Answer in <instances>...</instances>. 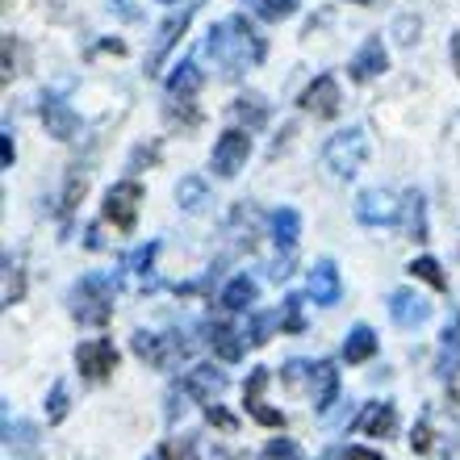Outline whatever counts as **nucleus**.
<instances>
[{"label":"nucleus","instance_id":"nucleus-13","mask_svg":"<svg viewBox=\"0 0 460 460\" xmlns=\"http://www.w3.org/2000/svg\"><path fill=\"white\" fill-rule=\"evenodd\" d=\"M436 373L444 376V381L460 376V310H452L448 327H444V335H439V364H436Z\"/></svg>","mask_w":460,"mask_h":460},{"label":"nucleus","instance_id":"nucleus-35","mask_svg":"<svg viewBox=\"0 0 460 460\" xmlns=\"http://www.w3.org/2000/svg\"><path fill=\"white\" fill-rule=\"evenodd\" d=\"M134 351L143 356V360H151L155 364V351H159V335H146V331H138L134 335Z\"/></svg>","mask_w":460,"mask_h":460},{"label":"nucleus","instance_id":"nucleus-40","mask_svg":"<svg viewBox=\"0 0 460 460\" xmlns=\"http://www.w3.org/2000/svg\"><path fill=\"white\" fill-rule=\"evenodd\" d=\"M13 155H17V146H13V134L4 130V134H0V164H4V168H13Z\"/></svg>","mask_w":460,"mask_h":460},{"label":"nucleus","instance_id":"nucleus-41","mask_svg":"<svg viewBox=\"0 0 460 460\" xmlns=\"http://www.w3.org/2000/svg\"><path fill=\"white\" fill-rule=\"evenodd\" d=\"M302 376H305V360H289V364H285V381H289V385H302Z\"/></svg>","mask_w":460,"mask_h":460},{"label":"nucleus","instance_id":"nucleus-34","mask_svg":"<svg viewBox=\"0 0 460 460\" xmlns=\"http://www.w3.org/2000/svg\"><path fill=\"white\" fill-rule=\"evenodd\" d=\"M164 460H201V456H197L193 439H172L168 448H164Z\"/></svg>","mask_w":460,"mask_h":460},{"label":"nucleus","instance_id":"nucleus-29","mask_svg":"<svg viewBox=\"0 0 460 460\" xmlns=\"http://www.w3.org/2000/svg\"><path fill=\"white\" fill-rule=\"evenodd\" d=\"M277 327H285V323H280V314H255L252 318V331H247V343H255V348H260V343L272 340V331H277Z\"/></svg>","mask_w":460,"mask_h":460},{"label":"nucleus","instance_id":"nucleus-27","mask_svg":"<svg viewBox=\"0 0 460 460\" xmlns=\"http://www.w3.org/2000/svg\"><path fill=\"white\" fill-rule=\"evenodd\" d=\"M406 226L414 243H427V218H423V193H406Z\"/></svg>","mask_w":460,"mask_h":460},{"label":"nucleus","instance_id":"nucleus-31","mask_svg":"<svg viewBox=\"0 0 460 460\" xmlns=\"http://www.w3.org/2000/svg\"><path fill=\"white\" fill-rule=\"evenodd\" d=\"M47 419H50V423H63V419H67V385H63V381H55V385H50Z\"/></svg>","mask_w":460,"mask_h":460},{"label":"nucleus","instance_id":"nucleus-36","mask_svg":"<svg viewBox=\"0 0 460 460\" xmlns=\"http://www.w3.org/2000/svg\"><path fill=\"white\" fill-rule=\"evenodd\" d=\"M285 331H302V297H285Z\"/></svg>","mask_w":460,"mask_h":460},{"label":"nucleus","instance_id":"nucleus-26","mask_svg":"<svg viewBox=\"0 0 460 460\" xmlns=\"http://www.w3.org/2000/svg\"><path fill=\"white\" fill-rule=\"evenodd\" d=\"M230 113H234L239 121H247V130H260V126L268 121V105H264V97H255V93H247V97L234 101Z\"/></svg>","mask_w":460,"mask_h":460},{"label":"nucleus","instance_id":"nucleus-37","mask_svg":"<svg viewBox=\"0 0 460 460\" xmlns=\"http://www.w3.org/2000/svg\"><path fill=\"white\" fill-rule=\"evenodd\" d=\"M411 448L414 452H427V448H431V427H427V419H419V427L411 431Z\"/></svg>","mask_w":460,"mask_h":460},{"label":"nucleus","instance_id":"nucleus-16","mask_svg":"<svg viewBox=\"0 0 460 460\" xmlns=\"http://www.w3.org/2000/svg\"><path fill=\"white\" fill-rule=\"evenodd\" d=\"M206 343L214 348V356H222V360H243V348H247V335L234 327H226V323H209L206 327Z\"/></svg>","mask_w":460,"mask_h":460},{"label":"nucleus","instance_id":"nucleus-1","mask_svg":"<svg viewBox=\"0 0 460 460\" xmlns=\"http://www.w3.org/2000/svg\"><path fill=\"white\" fill-rule=\"evenodd\" d=\"M206 55L218 63L226 80H239L247 67L264 63L268 47H264V38L255 34V25L247 22V17H226V22H218L206 34Z\"/></svg>","mask_w":460,"mask_h":460},{"label":"nucleus","instance_id":"nucleus-10","mask_svg":"<svg viewBox=\"0 0 460 460\" xmlns=\"http://www.w3.org/2000/svg\"><path fill=\"white\" fill-rule=\"evenodd\" d=\"M189 22H193V4L181 13V17H168V22L159 25L155 34V47H151V55H146V72H159L164 67V59H168V50L181 42V34L189 30Z\"/></svg>","mask_w":460,"mask_h":460},{"label":"nucleus","instance_id":"nucleus-28","mask_svg":"<svg viewBox=\"0 0 460 460\" xmlns=\"http://www.w3.org/2000/svg\"><path fill=\"white\" fill-rule=\"evenodd\" d=\"M411 272L419 280H427V285H431V289H448V277H444V268H439V260H431V255H419V260H414L411 264Z\"/></svg>","mask_w":460,"mask_h":460},{"label":"nucleus","instance_id":"nucleus-39","mask_svg":"<svg viewBox=\"0 0 460 460\" xmlns=\"http://www.w3.org/2000/svg\"><path fill=\"white\" fill-rule=\"evenodd\" d=\"M414 38H419V17H402V22H398V42H406V47H411Z\"/></svg>","mask_w":460,"mask_h":460},{"label":"nucleus","instance_id":"nucleus-45","mask_svg":"<svg viewBox=\"0 0 460 460\" xmlns=\"http://www.w3.org/2000/svg\"><path fill=\"white\" fill-rule=\"evenodd\" d=\"M351 4H373V0H351Z\"/></svg>","mask_w":460,"mask_h":460},{"label":"nucleus","instance_id":"nucleus-47","mask_svg":"<svg viewBox=\"0 0 460 460\" xmlns=\"http://www.w3.org/2000/svg\"><path fill=\"white\" fill-rule=\"evenodd\" d=\"M168 4H176V0H168Z\"/></svg>","mask_w":460,"mask_h":460},{"label":"nucleus","instance_id":"nucleus-38","mask_svg":"<svg viewBox=\"0 0 460 460\" xmlns=\"http://www.w3.org/2000/svg\"><path fill=\"white\" fill-rule=\"evenodd\" d=\"M13 302H22V272L9 264V289H4V305H13Z\"/></svg>","mask_w":460,"mask_h":460},{"label":"nucleus","instance_id":"nucleus-7","mask_svg":"<svg viewBox=\"0 0 460 460\" xmlns=\"http://www.w3.org/2000/svg\"><path fill=\"white\" fill-rule=\"evenodd\" d=\"M75 364H80V373L88 381H105V376L118 368V348L110 340H88L75 348Z\"/></svg>","mask_w":460,"mask_h":460},{"label":"nucleus","instance_id":"nucleus-2","mask_svg":"<svg viewBox=\"0 0 460 460\" xmlns=\"http://www.w3.org/2000/svg\"><path fill=\"white\" fill-rule=\"evenodd\" d=\"M113 297H118V280L110 272H84L72 289V314L88 327H101L113 318Z\"/></svg>","mask_w":460,"mask_h":460},{"label":"nucleus","instance_id":"nucleus-22","mask_svg":"<svg viewBox=\"0 0 460 460\" xmlns=\"http://www.w3.org/2000/svg\"><path fill=\"white\" fill-rule=\"evenodd\" d=\"M373 351H376L373 327H351L348 331V340H343V360H348V364H364V360H373Z\"/></svg>","mask_w":460,"mask_h":460},{"label":"nucleus","instance_id":"nucleus-11","mask_svg":"<svg viewBox=\"0 0 460 460\" xmlns=\"http://www.w3.org/2000/svg\"><path fill=\"white\" fill-rule=\"evenodd\" d=\"M302 110L314 113V118H335L340 113V84H335V75H318L314 84L305 88Z\"/></svg>","mask_w":460,"mask_h":460},{"label":"nucleus","instance_id":"nucleus-17","mask_svg":"<svg viewBox=\"0 0 460 460\" xmlns=\"http://www.w3.org/2000/svg\"><path fill=\"white\" fill-rule=\"evenodd\" d=\"M201 67H197L193 59H184V63H176L172 67V75H168V101H193L197 97V88H201Z\"/></svg>","mask_w":460,"mask_h":460},{"label":"nucleus","instance_id":"nucleus-43","mask_svg":"<svg viewBox=\"0 0 460 460\" xmlns=\"http://www.w3.org/2000/svg\"><path fill=\"white\" fill-rule=\"evenodd\" d=\"M348 460H381V452H368V448H348Z\"/></svg>","mask_w":460,"mask_h":460},{"label":"nucleus","instance_id":"nucleus-6","mask_svg":"<svg viewBox=\"0 0 460 460\" xmlns=\"http://www.w3.org/2000/svg\"><path fill=\"white\" fill-rule=\"evenodd\" d=\"M398 214H402V206L394 201L389 189H364V193L356 197V218H360L364 226H394Z\"/></svg>","mask_w":460,"mask_h":460},{"label":"nucleus","instance_id":"nucleus-30","mask_svg":"<svg viewBox=\"0 0 460 460\" xmlns=\"http://www.w3.org/2000/svg\"><path fill=\"white\" fill-rule=\"evenodd\" d=\"M252 4L264 22H280V17H289V13L297 9V0H252Z\"/></svg>","mask_w":460,"mask_h":460},{"label":"nucleus","instance_id":"nucleus-14","mask_svg":"<svg viewBox=\"0 0 460 460\" xmlns=\"http://www.w3.org/2000/svg\"><path fill=\"white\" fill-rule=\"evenodd\" d=\"M389 67V55H385V42L381 38H368L360 50H356V59H351V80H376V75Z\"/></svg>","mask_w":460,"mask_h":460},{"label":"nucleus","instance_id":"nucleus-33","mask_svg":"<svg viewBox=\"0 0 460 460\" xmlns=\"http://www.w3.org/2000/svg\"><path fill=\"white\" fill-rule=\"evenodd\" d=\"M155 252H159V243H146V247H138V252L130 255V272H138V277H146L151 272V260H155Z\"/></svg>","mask_w":460,"mask_h":460},{"label":"nucleus","instance_id":"nucleus-5","mask_svg":"<svg viewBox=\"0 0 460 460\" xmlns=\"http://www.w3.org/2000/svg\"><path fill=\"white\" fill-rule=\"evenodd\" d=\"M247 155H252V138H247V134L243 130H226L218 138V143H214V155H209V168L218 172V176H239L243 172V164H247Z\"/></svg>","mask_w":460,"mask_h":460},{"label":"nucleus","instance_id":"nucleus-8","mask_svg":"<svg viewBox=\"0 0 460 460\" xmlns=\"http://www.w3.org/2000/svg\"><path fill=\"white\" fill-rule=\"evenodd\" d=\"M389 318H394L402 331H414V327H423L427 318H431V305H427L419 293H411V289H394L389 293Z\"/></svg>","mask_w":460,"mask_h":460},{"label":"nucleus","instance_id":"nucleus-21","mask_svg":"<svg viewBox=\"0 0 460 460\" xmlns=\"http://www.w3.org/2000/svg\"><path fill=\"white\" fill-rule=\"evenodd\" d=\"M272 239H277V247H285V252L297 247V239H302V214L293 206H280L277 214H272Z\"/></svg>","mask_w":460,"mask_h":460},{"label":"nucleus","instance_id":"nucleus-9","mask_svg":"<svg viewBox=\"0 0 460 460\" xmlns=\"http://www.w3.org/2000/svg\"><path fill=\"white\" fill-rule=\"evenodd\" d=\"M42 121H47L50 138H59V143H72L80 134V113L59 97H42Z\"/></svg>","mask_w":460,"mask_h":460},{"label":"nucleus","instance_id":"nucleus-15","mask_svg":"<svg viewBox=\"0 0 460 460\" xmlns=\"http://www.w3.org/2000/svg\"><path fill=\"white\" fill-rule=\"evenodd\" d=\"M264 385H268V368H252V376H247V414L264 427H280L285 419L264 406Z\"/></svg>","mask_w":460,"mask_h":460},{"label":"nucleus","instance_id":"nucleus-32","mask_svg":"<svg viewBox=\"0 0 460 460\" xmlns=\"http://www.w3.org/2000/svg\"><path fill=\"white\" fill-rule=\"evenodd\" d=\"M260 460H302V448H297L293 439H272Z\"/></svg>","mask_w":460,"mask_h":460},{"label":"nucleus","instance_id":"nucleus-42","mask_svg":"<svg viewBox=\"0 0 460 460\" xmlns=\"http://www.w3.org/2000/svg\"><path fill=\"white\" fill-rule=\"evenodd\" d=\"M448 50H452V72L460 75V30H456V34L448 38Z\"/></svg>","mask_w":460,"mask_h":460},{"label":"nucleus","instance_id":"nucleus-4","mask_svg":"<svg viewBox=\"0 0 460 460\" xmlns=\"http://www.w3.org/2000/svg\"><path fill=\"white\" fill-rule=\"evenodd\" d=\"M138 206H143V184L138 181H118L110 193H105V218L118 230H134Z\"/></svg>","mask_w":460,"mask_h":460},{"label":"nucleus","instance_id":"nucleus-12","mask_svg":"<svg viewBox=\"0 0 460 460\" xmlns=\"http://www.w3.org/2000/svg\"><path fill=\"white\" fill-rule=\"evenodd\" d=\"M310 297H314V305H340L343 285H340V268L331 260H318L310 268Z\"/></svg>","mask_w":460,"mask_h":460},{"label":"nucleus","instance_id":"nucleus-20","mask_svg":"<svg viewBox=\"0 0 460 460\" xmlns=\"http://www.w3.org/2000/svg\"><path fill=\"white\" fill-rule=\"evenodd\" d=\"M340 398V368L331 360H323L314 368V411H331Z\"/></svg>","mask_w":460,"mask_h":460},{"label":"nucleus","instance_id":"nucleus-18","mask_svg":"<svg viewBox=\"0 0 460 460\" xmlns=\"http://www.w3.org/2000/svg\"><path fill=\"white\" fill-rule=\"evenodd\" d=\"M184 389L201 402H214L222 389H226V373H218L214 364H201V368H193V373L184 376Z\"/></svg>","mask_w":460,"mask_h":460},{"label":"nucleus","instance_id":"nucleus-25","mask_svg":"<svg viewBox=\"0 0 460 460\" xmlns=\"http://www.w3.org/2000/svg\"><path fill=\"white\" fill-rule=\"evenodd\" d=\"M176 201H181L189 214H197V209H206L209 206V189L201 176H184L181 184H176Z\"/></svg>","mask_w":460,"mask_h":460},{"label":"nucleus","instance_id":"nucleus-3","mask_svg":"<svg viewBox=\"0 0 460 460\" xmlns=\"http://www.w3.org/2000/svg\"><path fill=\"white\" fill-rule=\"evenodd\" d=\"M364 155H368V138H364L360 126H348V130H340L323 146V164H327V172H335L340 181H351V176L360 172Z\"/></svg>","mask_w":460,"mask_h":460},{"label":"nucleus","instance_id":"nucleus-44","mask_svg":"<svg viewBox=\"0 0 460 460\" xmlns=\"http://www.w3.org/2000/svg\"><path fill=\"white\" fill-rule=\"evenodd\" d=\"M209 423H218V427H234V419H230V414H222V411H214V406H209Z\"/></svg>","mask_w":460,"mask_h":460},{"label":"nucleus","instance_id":"nucleus-24","mask_svg":"<svg viewBox=\"0 0 460 460\" xmlns=\"http://www.w3.org/2000/svg\"><path fill=\"white\" fill-rule=\"evenodd\" d=\"M4 444H9V452H13V456H38L34 427L13 423V419H9V411H4Z\"/></svg>","mask_w":460,"mask_h":460},{"label":"nucleus","instance_id":"nucleus-19","mask_svg":"<svg viewBox=\"0 0 460 460\" xmlns=\"http://www.w3.org/2000/svg\"><path fill=\"white\" fill-rule=\"evenodd\" d=\"M394 423H398V414H394V402H373V406H364V414L356 419V427H360L364 436H389L394 431Z\"/></svg>","mask_w":460,"mask_h":460},{"label":"nucleus","instance_id":"nucleus-23","mask_svg":"<svg viewBox=\"0 0 460 460\" xmlns=\"http://www.w3.org/2000/svg\"><path fill=\"white\" fill-rule=\"evenodd\" d=\"M255 297H260V285H255L247 272L234 277L226 289H222V305H226V310H247V305H255Z\"/></svg>","mask_w":460,"mask_h":460},{"label":"nucleus","instance_id":"nucleus-46","mask_svg":"<svg viewBox=\"0 0 460 460\" xmlns=\"http://www.w3.org/2000/svg\"><path fill=\"white\" fill-rule=\"evenodd\" d=\"M146 460H164V456H146Z\"/></svg>","mask_w":460,"mask_h":460}]
</instances>
